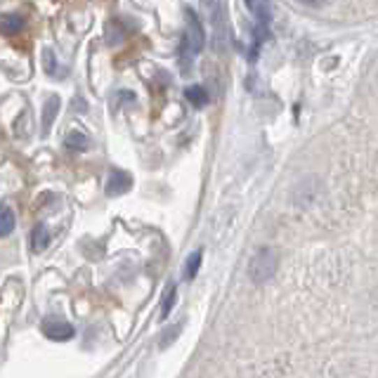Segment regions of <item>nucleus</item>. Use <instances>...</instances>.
Segmentation results:
<instances>
[{
	"label": "nucleus",
	"mask_w": 378,
	"mask_h": 378,
	"mask_svg": "<svg viewBox=\"0 0 378 378\" xmlns=\"http://www.w3.org/2000/svg\"><path fill=\"white\" fill-rule=\"evenodd\" d=\"M277 268H279L277 251L270 249V246H263V249L253 253L249 263V277L253 284H268L270 279L277 275Z\"/></svg>",
	"instance_id": "nucleus-1"
},
{
	"label": "nucleus",
	"mask_w": 378,
	"mask_h": 378,
	"mask_svg": "<svg viewBox=\"0 0 378 378\" xmlns=\"http://www.w3.org/2000/svg\"><path fill=\"white\" fill-rule=\"evenodd\" d=\"M184 24H187V34H184V43L191 50V54H199L203 50V43H206V34H203L201 20L194 15V10L184 8Z\"/></svg>",
	"instance_id": "nucleus-2"
},
{
	"label": "nucleus",
	"mask_w": 378,
	"mask_h": 378,
	"mask_svg": "<svg viewBox=\"0 0 378 378\" xmlns=\"http://www.w3.org/2000/svg\"><path fill=\"white\" fill-rule=\"evenodd\" d=\"M43 333H45L50 340H69L73 338V326L69 324V321L59 319V317H50L43 321Z\"/></svg>",
	"instance_id": "nucleus-3"
},
{
	"label": "nucleus",
	"mask_w": 378,
	"mask_h": 378,
	"mask_svg": "<svg viewBox=\"0 0 378 378\" xmlns=\"http://www.w3.org/2000/svg\"><path fill=\"white\" fill-rule=\"evenodd\" d=\"M59 107H61V100H59L57 95H50L45 102H43V119H41V133H43V138H48V135H50V128H52L54 119H57Z\"/></svg>",
	"instance_id": "nucleus-4"
},
{
	"label": "nucleus",
	"mask_w": 378,
	"mask_h": 378,
	"mask_svg": "<svg viewBox=\"0 0 378 378\" xmlns=\"http://www.w3.org/2000/svg\"><path fill=\"white\" fill-rule=\"evenodd\" d=\"M133 187V177L126 170H111V175L107 180V194L109 196H121Z\"/></svg>",
	"instance_id": "nucleus-5"
},
{
	"label": "nucleus",
	"mask_w": 378,
	"mask_h": 378,
	"mask_svg": "<svg viewBox=\"0 0 378 378\" xmlns=\"http://www.w3.org/2000/svg\"><path fill=\"white\" fill-rule=\"evenodd\" d=\"M48 244H50V232H48L45 225H36L34 232H31V249H34L36 253L45 251Z\"/></svg>",
	"instance_id": "nucleus-6"
},
{
	"label": "nucleus",
	"mask_w": 378,
	"mask_h": 378,
	"mask_svg": "<svg viewBox=\"0 0 378 378\" xmlns=\"http://www.w3.org/2000/svg\"><path fill=\"white\" fill-rule=\"evenodd\" d=\"M184 97H187V102L194 104L196 109H201L208 104V92H206V88H201V85H189V88L184 90Z\"/></svg>",
	"instance_id": "nucleus-7"
},
{
	"label": "nucleus",
	"mask_w": 378,
	"mask_h": 378,
	"mask_svg": "<svg viewBox=\"0 0 378 378\" xmlns=\"http://www.w3.org/2000/svg\"><path fill=\"white\" fill-rule=\"evenodd\" d=\"M64 145L69 147L71 152H85L90 147V140L85 138L83 133H78V130H71V133H66Z\"/></svg>",
	"instance_id": "nucleus-8"
},
{
	"label": "nucleus",
	"mask_w": 378,
	"mask_h": 378,
	"mask_svg": "<svg viewBox=\"0 0 378 378\" xmlns=\"http://www.w3.org/2000/svg\"><path fill=\"white\" fill-rule=\"evenodd\" d=\"M24 27V20L20 15H3L0 17V34H17V31H22Z\"/></svg>",
	"instance_id": "nucleus-9"
},
{
	"label": "nucleus",
	"mask_w": 378,
	"mask_h": 378,
	"mask_svg": "<svg viewBox=\"0 0 378 378\" xmlns=\"http://www.w3.org/2000/svg\"><path fill=\"white\" fill-rule=\"evenodd\" d=\"M15 210L8 206H0V237H10L15 229Z\"/></svg>",
	"instance_id": "nucleus-10"
},
{
	"label": "nucleus",
	"mask_w": 378,
	"mask_h": 378,
	"mask_svg": "<svg viewBox=\"0 0 378 378\" xmlns=\"http://www.w3.org/2000/svg\"><path fill=\"white\" fill-rule=\"evenodd\" d=\"M41 59H43V69H45V73L50 78H57L59 73H57V59H54V52L50 50V48H43V54H41Z\"/></svg>",
	"instance_id": "nucleus-11"
},
{
	"label": "nucleus",
	"mask_w": 378,
	"mask_h": 378,
	"mask_svg": "<svg viewBox=\"0 0 378 378\" xmlns=\"http://www.w3.org/2000/svg\"><path fill=\"white\" fill-rule=\"evenodd\" d=\"M201 258H203L201 251H194L187 258V265H184V279H194L196 277V272H199V268H201Z\"/></svg>",
	"instance_id": "nucleus-12"
},
{
	"label": "nucleus",
	"mask_w": 378,
	"mask_h": 378,
	"mask_svg": "<svg viewBox=\"0 0 378 378\" xmlns=\"http://www.w3.org/2000/svg\"><path fill=\"white\" fill-rule=\"evenodd\" d=\"M175 298H177V289L168 286V291H166V296H163V305H161V319H166L170 314L173 305H175Z\"/></svg>",
	"instance_id": "nucleus-13"
},
{
	"label": "nucleus",
	"mask_w": 378,
	"mask_h": 378,
	"mask_svg": "<svg viewBox=\"0 0 378 378\" xmlns=\"http://www.w3.org/2000/svg\"><path fill=\"white\" fill-rule=\"evenodd\" d=\"M298 3L305 8H321V5H326V0H298Z\"/></svg>",
	"instance_id": "nucleus-14"
},
{
	"label": "nucleus",
	"mask_w": 378,
	"mask_h": 378,
	"mask_svg": "<svg viewBox=\"0 0 378 378\" xmlns=\"http://www.w3.org/2000/svg\"><path fill=\"white\" fill-rule=\"evenodd\" d=\"M244 3H246V8H249V10L256 8V0H244Z\"/></svg>",
	"instance_id": "nucleus-15"
}]
</instances>
